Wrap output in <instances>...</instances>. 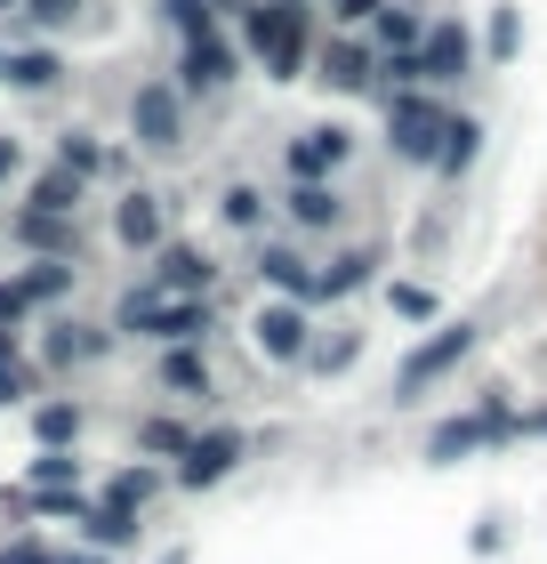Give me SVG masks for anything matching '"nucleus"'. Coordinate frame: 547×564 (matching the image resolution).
<instances>
[{
  "instance_id": "nucleus-14",
  "label": "nucleus",
  "mask_w": 547,
  "mask_h": 564,
  "mask_svg": "<svg viewBox=\"0 0 547 564\" xmlns=\"http://www.w3.org/2000/svg\"><path fill=\"white\" fill-rule=\"evenodd\" d=\"M57 48H0V82H17V89H48L57 82Z\"/></svg>"
},
{
  "instance_id": "nucleus-23",
  "label": "nucleus",
  "mask_w": 547,
  "mask_h": 564,
  "mask_svg": "<svg viewBox=\"0 0 547 564\" xmlns=\"http://www.w3.org/2000/svg\"><path fill=\"white\" fill-rule=\"evenodd\" d=\"M17 291H24V306H33V299H65V291H73V267H65V259H41V267H24Z\"/></svg>"
},
{
  "instance_id": "nucleus-16",
  "label": "nucleus",
  "mask_w": 547,
  "mask_h": 564,
  "mask_svg": "<svg viewBox=\"0 0 547 564\" xmlns=\"http://www.w3.org/2000/svg\"><path fill=\"white\" fill-rule=\"evenodd\" d=\"M258 274H266V282H274L282 299H298V306L315 299V267H306L298 250H266V259H258Z\"/></svg>"
},
{
  "instance_id": "nucleus-38",
  "label": "nucleus",
  "mask_w": 547,
  "mask_h": 564,
  "mask_svg": "<svg viewBox=\"0 0 547 564\" xmlns=\"http://www.w3.org/2000/svg\"><path fill=\"white\" fill-rule=\"evenodd\" d=\"M0 564H48V549H41V541H9V549H0Z\"/></svg>"
},
{
  "instance_id": "nucleus-28",
  "label": "nucleus",
  "mask_w": 547,
  "mask_h": 564,
  "mask_svg": "<svg viewBox=\"0 0 547 564\" xmlns=\"http://www.w3.org/2000/svg\"><path fill=\"white\" fill-rule=\"evenodd\" d=\"M73 484V452H41L33 459V492H65Z\"/></svg>"
},
{
  "instance_id": "nucleus-29",
  "label": "nucleus",
  "mask_w": 547,
  "mask_h": 564,
  "mask_svg": "<svg viewBox=\"0 0 547 564\" xmlns=\"http://www.w3.org/2000/svg\"><path fill=\"white\" fill-rule=\"evenodd\" d=\"M57 170H73V177H97V170H106V153H97L81 130H65V162Z\"/></svg>"
},
{
  "instance_id": "nucleus-22",
  "label": "nucleus",
  "mask_w": 547,
  "mask_h": 564,
  "mask_svg": "<svg viewBox=\"0 0 547 564\" xmlns=\"http://www.w3.org/2000/svg\"><path fill=\"white\" fill-rule=\"evenodd\" d=\"M291 218L315 235V226H338V194L330 186H291Z\"/></svg>"
},
{
  "instance_id": "nucleus-31",
  "label": "nucleus",
  "mask_w": 547,
  "mask_h": 564,
  "mask_svg": "<svg viewBox=\"0 0 547 564\" xmlns=\"http://www.w3.org/2000/svg\"><path fill=\"white\" fill-rule=\"evenodd\" d=\"M24 395V364H17V339L0 330V403H17Z\"/></svg>"
},
{
  "instance_id": "nucleus-26",
  "label": "nucleus",
  "mask_w": 547,
  "mask_h": 564,
  "mask_svg": "<svg viewBox=\"0 0 547 564\" xmlns=\"http://www.w3.org/2000/svg\"><path fill=\"white\" fill-rule=\"evenodd\" d=\"M258 210H266V202H258V186H226V194H218V218H226V226H242V235L258 226Z\"/></svg>"
},
{
  "instance_id": "nucleus-13",
  "label": "nucleus",
  "mask_w": 547,
  "mask_h": 564,
  "mask_svg": "<svg viewBox=\"0 0 547 564\" xmlns=\"http://www.w3.org/2000/svg\"><path fill=\"white\" fill-rule=\"evenodd\" d=\"M515 420L507 412H483V420H451V427H435V444H427V459H459L467 444H483V435H507Z\"/></svg>"
},
{
  "instance_id": "nucleus-33",
  "label": "nucleus",
  "mask_w": 547,
  "mask_h": 564,
  "mask_svg": "<svg viewBox=\"0 0 547 564\" xmlns=\"http://www.w3.org/2000/svg\"><path fill=\"white\" fill-rule=\"evenodd\" d=\"M306 364H315V371H347V364H354V339H322V347H306Z\"/></svg>"
},
{
  "instance_id": "nucleus-30",
  "label": "nucleus",
  "mask_w": 547,
  "mask_h": 564,
  "mask_svg": "<svg viewBox=\"0 0 547 564\" xmlns=\"http://www.w3.org/2000/svg\"><path fill=\"white\" fill-rule=\"evenodd\" d=\"M33 427H41V435H48V444H57V452H65V444H73V427H81V412H73V403H48V412H41Z\"/></svg>"
},
{
  "instance_id": "nucleus-7",
  "label": "nucleus",
  "mask_w": 547,
  "mask_h": 564,
  "mask_svg": "<svg viewBox=\"0 0 547 564\" xmlns=\"http://www.w3.org/2000/svg\"><path fill=\"white\" fill-rule=\"evenodd\" d=\"M258 347L274 355V364H306V347H315V330H306V306L298 299H282L258 315Z\"/></svg>"
},
{
  "instance_id": "nucleus-18",
  "label": "nucleus",
  "mask_w": 547,
  "mask_h": 564,
  "mask_svg": "<svg viewBox=\"0 0 547 564\" xmlns=\"http://www.w3.org/2000/svg\"><path fill=\"white\" fill-rule=\"evenodd\" d=\"M81 532H89L97 549H129V541H138V517H129V508H113V500H97Z\"/></svg>"
},
{
  "instance_id": "nucleus-15",
  "label": "nucleus",
  "mask_w": 547,
  "mask_h": 564,
  "mask_svg": "<svg viewBox=\"0 0 547 564\" xmlns=\"http://www.w3.org/2000/svg\"><path fill=\"white\" fill-rule=\"evenodd\" d=\"M226 73H233V48H226L218 33H194V41H186V82H194V89H218Z\"/></svg>"
},
{
  "instance_id": "nucleus-35",
  "label": "nucleus",
  "mask_w": 547,
  "mask_h": 564,
  "mask_svg": "<svg viewBox=\"0 0 547 564\" xmlns=\"http://www.w3.org/2000/svg\"><path fill=\"white\" fill-rule=\"evenodd\" d=\"M24 17H33V24H73L81 0H24Z\"/></svg>"
},
{
  "instance_id": "nucleus-5",
  "label": "nucleus",
  "mask_w": 547,
  "mask_h": 564,
  "mask_svg": "<svg viewBox=\"0 0 547 564\" xmlns=\"http://www.w3.org/2000/svg\"><path fill=\"white\" fill-rule=\"evenodd\" d=\"M467 347H475V330H467V323H451V330H435V339H427V347H419V355H411V364L395 371V395H419L427 379H442V371H451V364H459Z\"/></svg>"
},
{
  "instance_id": "nucleus-6",
  "label": "nucleus",
  "mask_w": 547,
  "mask_h": 564,
  "mask_svg": "<svg viewBox=\"0 0 547 564\" xmlns=\"http://www.w3.org/2000/svg\"><path fill=\"white\" fill-rule=\"evenodd\" d=\"M411 57H419V82H459V73L475 65V41H467L459 24H427Z\"/></svg>"
},
{
  "instance_id": "nucleus-9",
  "label": "nucleus",
  "mask_w": 547,
  "mask_h": 564,
  "mask_svg": "<svg viewBox=\"0 0 547 564\" xmlns=\"http://www.w3.org/2000/svg\"><path fill=\"white\" fill-rule=\"evenodd\" d=\"M210 259H201L194 242H162V259H153V291H169V299H201L210 291Z\"/></svg>"
},
{
  "instance_id": "nucleus-36",
  "label": "nucleus",
  "mask_w": 547,
  "mask_h": 564,
  "mask_svg": "<svg viewBox=\"0 0 547 564\" xmlns=\"http://www.w3.org/2000/svg\"><path fill=\"white\" fill-rule=\"evenodd\" d=\"M395 315H435V299L419 291V282H395Z\"/></svg>"
},
{
  "instance_id": "nucleus-34",
  "label": "nucleus",
  "mask_w": 547,
  "mask_h": 564,
  "mask_svg": "<svg viewBox=\"0 0 547 564\" xmlns=\"http://www.w3.org/2000/svg\"><path fill=\"white\" fill-rule=\"evenodd\" d=\"M162 9L177 17V33H186V41H194V33H210V9H201V0H162Z\"/></svg>"
},
{
  "instance_id": "nucleus-19",
  "label": "nucleus",
  "mask_w": 547,
  "mask_h": 564,
  "mask_svg": "<svg viewBox=\"0 0 547 564\" xmlns=\"http://www.w3.org/2000/svg\"><path fill=\"white\" fill-rule=\"evenodd\" d=\"M17 235L33 242V250H48V259H65L73 250V218H48V210H24L17 218Z\"/></svg>"
},
{
  "instance_id": "nucleus-20",
  "label": "nucleus",
  "mask_w": 547,
  "mask_h": 564,
  "mask_svg": "<svg viewBox=\"0 0 547 564\" xmlns=\"http://www.w3.org/2000/svg\"><path fill=\"white\" fill-rule=\"evenodd\" d=\"M162 388H177V395H201V388H210V371H201L194 347H162Z\"/></svg>"
},
{
  "instance_id": "nucleus-11",
  "label": "nucleus",
  "mask_w": 547,
  "mask_h": 564,
  "mask_svg": "<svg viewBox=\"0 0 547 564\" xmlns=\"http://www.w3.org/2000/svg\"><path fill=\"white\" fill-rule=\"evenodd\" d=\"M113 235L129 250H162L169 235V210H162V194H121V210H113Z\"/></svg>"
},
{
  "instance_id": "nucleus-40",
  "label": "nucleus",
  "mask_w": 547,
  "mask_h": 564,
  "mask_svg": "<svg viewBox=\"0 0 547 564\" xmlns=\"http://www.w3.org/2000/svg\"><path fill=\"white\" fill-rule=\"evenodd\" d=\"M0 177H17V145L9 138H0Z\"/></svg>"
},
{
  "instance_id": "nucleus-1",
  "label": "nucleus",
  "mask_w": 547,
  "mask_h": 564,
  "mask_svg": "<svg viewBox=\"0 0 547 564\" xmlns=\"http://www.w3.org/2000/svg\"><path fill=\"white\" fill-rule=\"evenodd\" d=\"M242 41L282 73V82H298V65H306V17H298V0H242Z\"/></svg>"
},
{
  "instance_id": "nucleus-3",
  "label": "nucleus",
  "mask_w": 547,
  "mask_h": 564,
  "mask_svg": "<svg viewBox=\"0 0 547 564\" xmlns=\"http://www.w3.org/2000/svg\"><path fill=\"white\" fill-rule=\"evenodd\" d=\"M129 138H138L145 153H169L177 138H186V106H177L169 82H145L138 97H129Z\"/></svg>"
},
{
  "instance_id": "nucleus-8",
  "label": "nucleus",
  "mask_w": 547,
  "mask_h": 564,
  "mask_svg": "<svg viewBox=\"0 0 547 564\" xmlns=\"http://www.w3.org/2000/svg\"><path fill=\"white\" fill-rule=\"evenodd\" d=\"M233 459H242V435H194V444L177 452V484H186V492H210Z\"/></svg>"
},
{
  "instance_id": "nucleus-41",
  "label": "nucleus",
  "mask_w": 547,
  "mask_h": 564,
  "mask_svg": "<svg viewBox=\"0 0 547 564\" xmlns=\"http://www.w3.org/2000/svg\"><path fill=\"white\" fill-rule=\"evenodd\" d=\"M48 564H97V556H48Z\"/></svg>"
},
{
  "instance_id": "nucleus-27",
  "label": "nucleus",
  "mask_w": 547,
  "mask_h": 564,
  "mask_svg": "<svg viewBox=\"0 0 547 564\" xmlns=\"http://www.w3.org/2000/svg\"><path fill=\"white\" fill-rule=\"evenodd\" d=\"M371 24H379V41H386V48H419V17H411V9H379Z\"/></svg>"
},
{
  "instance_id": "nucleus-17",
  "label": "nucleus",
  "mask_w": 547,
  "mask_h": 564,
  "mask_svg": "<svg viewBox=\"0 0 547 564\" xmlns=\"http://www.w3.org/2000/svg\"><path fill=\"white\" fill-rule=\"evenodd\" d=\"M33 210H48V218H73V210H81V177H73V170H41Z\"/></svg>"
},
{
  "instance_id": "nucleus-4",
  "label": "nucleus",
  "mask_w": 547,
  "mask_h": 564,
  "mask_svg": "<svg viewBox=\"0 0 547 564\" xmlns=\"http://www.w3.org/2000/svg\"><path fill=\"white\" fill-rule=\"evenodd\" d=\"M442 121H451V113H435L419 89H395V97H386V130H395V153H403V162H435Z\"/></svg>"
},
{
  "instance_id": "nucleus-39",
  "label": "nucleus",
  "mask_w": 547,
  "mask_h": 564,
  "mask_svg": "<svg viewBox=\"0 0 547 564\" xmlns=\"http://www.w3.org/2000/svg\"><path fill=\"white\" fill-rule=\"evenodd\" d=\"M17 315H24V291H17V282H0V330H9Z\"/></svg>"
},
{
  "instance_id": "nucleus-21",
  "label": "nucleus",
  "mask_w": 547,
  "mask_h": 564,
  "mask_svg": "<svg viewBox=\"0 0 547 564\" xmlns=\"http://www.w3.org/2000/svg\"><path fill=\"white\" fill-rule=\"evenodd\" d=\"M371 267H379L371 250H347V259H330V274H315V299H347V291H354V282L371 274Z\"/></svg>"
},
{
  "instance_id": "nucleus-24",
  "label": "nucleus",
  "mask_w": 547,
  "mask_h": 564,
  "mask_svg": "<svg viewBox=\"0 0 547 564\" xmlns=\"http://www.w3.org/2000/svg\"><path fill=\"white\" fill-rule=\"evenodd\" d=\"M475 121H442V145H435V170H467V162H475Z\"/></svg>"
},
{
  "instance_id": "nucleus-42",
  "label": "nucleus",
  "mask_w": 547,
  "mask_h": 564,
  "mask_svg": "<svg viewBox=\"0 0 547 564\" xmlns=\"http://www.w3.org/2000/svg\"><path fill=\"white\" fill-rule=\"evenodd\" d=\"M0 9H17V0H0Z\"/></svg>"
},
{
  "instance_id": "nucleus-10",
  "label": "nucleus",
  "mask_w": 547,
  "mask_h": 564,
  "mask_svg": "<svg viewBox=\"0 0 547 564\" xmlns=\"http://www.w3.org/2000/svg\"><path fill=\"white\" fill-rule=\"evenodd\" d=\"M347 153H354L347 130H306V138L291 145V177H298V186H322V177L347 162Z\"/></svg>"
},
{
  "instance_id": "nucleus-25",
  "label": "nucleus",
  "mask_w": 547,
  "mask_h": 564,
  "mask_svg": "<svg viewBox=\"0 0 547 564\" xmlns=\"http://www.w3.org/2000/svg\"><path fill=\"white\" fill-rule=\"evenodd\" d=\"M138 444H145L153 459H177V452L194 444V427H186V420H145V427H138Z\"/></svg>"
},
{
  "instance_id": "nucleus-32",
  "label": "nucleus",
  "mask_w": 547,
  "mask_h": 564,
  "mask_svg": "<svg viewBox=\"0 0 547 564\" xmlns=\"http://www.w3.org/2000/svg\"><path fill=\"white\" fill-rule=\"evenodd\" d=\"M153 484H162L153 468H129V476H113V508H138V500L153 492Z\"/></svg>"
},
{
  "instance_id": "nucleus-37",
  "label": "nucleus",
  "mask_w": 547,
  "mask_h": 564,
  "mask_svg": "<svg viewBox=\"0 0 547 564\" xmlns=\"http://www.w3.org/2000/svg\"><path fill=\"white\" fill-rule=\"evenodd\" d=\"M330 9H338V24H371L386 0H330Z\"/></svg>"
},
{
  "instance_id": "nucleus-2",
  "label": "nucleus",
  "mask_w": 547,
  "mask_h": 564,
  "mask_svg": "<svg viewBox=\"0 0 547 564\" xmlns=\"http://www.w3.org/2000/svg\"><path fill=\"white\" fill-rule=\"evenodd\" d=\"M113 323H121V330H145V339H162V347H169V339L186 347L194 330L210 323V306H201V299H169V291H129Z\"/></svg>"
},
{
  "instance_id": "nucleus-12",
  "label": "nucleus",
  "mask_w": 547,
  "mask_h": 564,
  "mask_svg": "<svg viewBox=\"0 0 547 564\" xmlns=\"http://www.w3.org/2000/svg\"><path fill=\"white\" fill-rule=\"evenodd\" d=\"M322 82H330V89H371V82H379V57H371L362 41H330Z\"/></svg>"
}]
</instances>
